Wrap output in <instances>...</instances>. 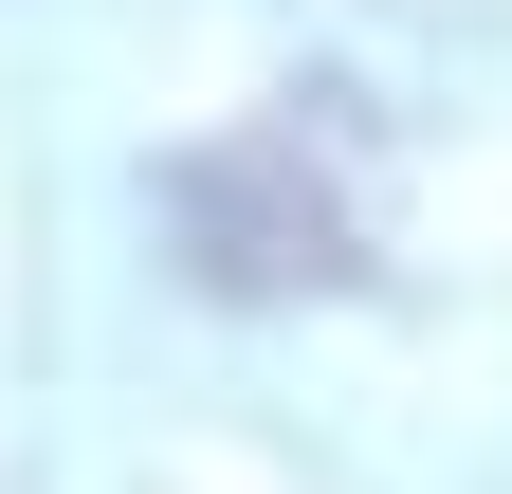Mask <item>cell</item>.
I'll return each instance as SVG.
<instances>
[{
    "label": "cell",
    "instance_id": "obj_1",
    "mask_svg": "<svg viewBox=\"0 0 512 494\" xmlns=\"http://www.w3.org/2000/svg\"><path fill=\"white\" fill-rule=\"evenodd\" d=\"M165 220L202 238V275H220V293L348 275V202L311 183V129H256V147H220V165H183V183H165Z\"/></svg>",
    "mask_w": 512,
    "mask_h": 494
}]
</instances>
